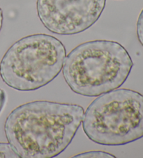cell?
I'll list each match as a JSON object with an SVG mask.
<instances>
[{
  "instance_id": "1",
  "label": "cell",
  "mask_w": 143,
  "mask_h": 158,
  "mask_svg": "<svg viewBox=\"0 0 143 158\" xmlns=\"http://www.w3.org/2000/svg\"><path fill=\"white\" fill-rule=\"evenodd\" d=\"M80 105L38 100L14 109L6 119V139L22 158H52L64 152L83 119Z\"/></svg>"
},
{
  "instance_id": "2",
  "label": "cell",
  "mask_w": 143,
  "mask_h": 158,
  "mask_svg": "<svg viewBox=\"0 0 143 158\" xmlns=\"http://www.w3.org/2000/svg\"><path fill=\"white\" fill-rule=\"evenodd\" d=\"M133 66L130 54L120 43L97 40L70 52L62 73L71 91L82 96L98 97L122 86Z\"/></svg>"
},
{
  "instance_id": "3",
  "label": "cell",
  "mask_w": 143,
  "mask_h": 158,
  "mask_svg": "<svg viewBox=\"0 0 143 158\" xmlns=\"http://www.w3.org/2000/svg\"><path fill=\"white\" fill-rule=\"evenodd\" d=\"M67 51L59 39L38 34L11 46L0 62V76L11 88L35 91L55 79L63 69Z\"/></svg>"
},
{
  "instance_id": "4",
  "label": "cell",
  "mask_w": 143,
  "mask_h": 158,
  "mask_svg": "<svg viewBox=\"0 0 143 158\" xmlns=\"http://www.w3.org/2000/svg\"><path fill=\"white\" fill-rule=\"evenodd\" d=\"M82 128L91 141L122 146L143 138V95L115 89L98 96L84 113Z\"/></svg>"
},
{
  "instance_id": "5",
  "label": "cell",
  "mask_w": 143,
  "mask_h": 158,
  "mask_svg": "<svg viewBox=\"0 0 143 158\" xmlns=\"http://www.w3.org/2000/svg\"><path fill=\"white\" fill-rule=\"evenodd\" d=\"M106 0H37L38 18L52 33L74 35L93 26L105 9Z\"/></svg>"
},
{
  "instance_id": "6",
  "label": "cell",
  "mask_w": 143,
  "mask_h": 158,
  "mask_svg": "<svg viewBox=\"0 0 143 158\" xmlns=\"http://www.w3.org/2000/svg\"><path fill=\"white\" fill-rule=\"evenodd\" d=\"M0 157L20 158L9 143H0Z\"/></svg>"
},
{
  "instance_id": "7",
  "label": "cell",
  "mask_w": 143,
  "mask_h": 158,
  "mask_svg": "<svg viewBox=\"0 0 143 158\" xmlns=\"http://www.w3.org/2000/svg\"><path fill=\"white\" fill-rule=\"evenodd\" d=\"M73 157L76 158H93V157H102V158H115L116 157L111 153L108 152L104 151H89L82 152V153H80L78 155H76Z\"/></svg>"
},
{
  "instance_id": "8",
  "label": "cell",
  "mask_w": 143,
  "mask_h": 158,
  "mask_svg": "<svg viewBox=\"0 0 143 158\" xmlns=\"http://www.w3.org/2000/svg\"><path fill=\"white\" fill-rule=\"evenodd\" d=\"M136 32L137 36L140 44L143 47V9L140 12L138 19L137 21L136 25Z\"/></svg>"
},
{
  "instance_id": "9",
  "label": "cell",
  "mask_w": 143,
  "mask_h": 158,
  "mask_svg": "<svg viewBox=\"0 0 143 158\" xmlns=\"http://www.w3.org/2000/svg\"><path fill=\"white\" fill-rule=\"evenodd\" d=\"M6 101V96L5 92L3 90L0 89V113L3 110V108L5 105V103Z\"/></svg>"
},
{
  "instance_id": "10",
  "label": "cell",
  "mask_w": 143,
  "mask_h": 158,
  "mask_svg": "<svg viewBox=\"0 0 143 158\" xmlns=\"http://www.w3.org/2000/svg\"><path fill=\"white\" fill-rule=\"evenodd\" d=\"M3 20H4V17H3V11L1 8H0V31H1L2 28V25H3Z\"/></svg>"
}]
</instances>
